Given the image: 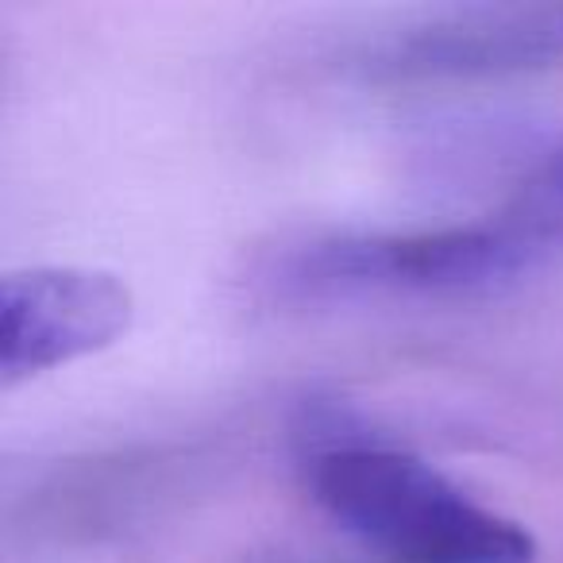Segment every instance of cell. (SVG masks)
Returning <instances> with one entry per match:
<instances>
[{"label": "cell", "instance_id": "1", "mask_svg": "<svg viewBox=\"0 0 563 563\" xmlns=\"http://www.w3.org/2000/svg\"><path fill=\"white\" fill-rule=\"evenodd\" d=\"M317 506L401 563H532L537 540L478 506L424 460L375 440H329L309 455Z\"/></svg>", "mask_w": 563, "mask_h": 563}, {"label": "cell", "instance_id": "2", "mask_svg": "<svg viewBox=\"0 0 563 563\" xmlns=\"http://www.w3.org/2000/svg\"><path fill=\"white\" fill-rule=\"evenodd\" d=\"M544 243L540 217L413 235H332L290 251L274 282L294 298L471 294L529 271Z\"/></svg>", "mask_w": 563, "mask_h": 563}, {"label": "cell", "instance_id": "3", "mask_svg": "<svg viewBox=\"0 0 563 563\" xmlns=\"http://www.w3.org/2000/svg\"><path fill=\"white\" fill-rule=\"evenodd\" d=\"M132 290L109 271L35 266L0 282L4 390L117 344L132 324Z\"/></svg>", "mask_w": 563, "mask_h": 563}, {"label": "cell", "instance_id": "4", "mask_svg": "<svg viewBox=\"0 0 563 563\" xmlns=\"http://www.w3.org/2000/svg\"><path fill=\"white\" fill-rule=\"evenodd\" d=\"M552 63H563V4H483L406 27L371 70L390 81H471Z\"/></svg>", "mask_w": 563, "mask_h": 563}, {"label": "cell", "instance_id": "5", "mask_svg": "<svg viewBox=\"0 0 563 563\" xmlns=\"http://www.w3.org/2000/svg\"><path fill=\"white\" fill-rule=\"evenodd\" d=\"M537 194H540V201L548 205V217H552V212H563V151L552 158L548 174L540 178Z\"/></svg>", "mask_w": 563, "mask_h": 563}]
</instances>
